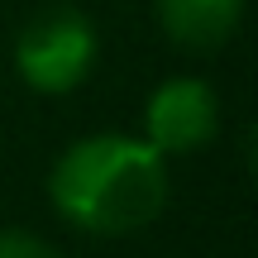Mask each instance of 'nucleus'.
Wrapping results in <instances>:
<instances>
[{
    "label": "nucleus",
    "mask_w": 258,
    "mask_h": 258,
    "mask_svg": "<svg viewBox=\"0 0 258 258\" xmlns=\"http://www.w3.org/2000/svg\"><path fill=\"white\" fill-rule=\"evenodd\" d=\"M0 258H67L57 244H48L43 234L29 230H0Z\"/></svg>",
    "instance_id": "nucleus-5"
},
{
    "label": "nucleus",
    "mask_w": 258,
    "mask_h": 258,
    "mask_svg": "<svg viewBox=\"0 0 258 258\" xmlns=\"http://www.w3.org/2000/svg\"><path fill=\"white\" fill-rule=\"evenodd\" d=\"M220 134V96L206 77H167L144 101V144L163 158H191Z\"/></svg>",
    "instance_id": "nucleus-3"
},
{
    "label": "nucleus",
    "mask_w": 258,
    "mask_h": 258,
    "mask_svg": "<svg viewBox=\"0 0 258 258\" xmlns=\"http://www.w3.org/2000/svg\"><path fill=\"white\" fill-rule=\"evenodd\" d=\"M167 158L139 134H86L67 144L48 167V201L57 220L91 239L139 234L167 211Z\"/></svg>",
    "instance_id": "nucleus-1"
},
{
    "label": "nucleus",
    "mask_w": 258,
    "mask_h": 258,
    "mask_svg": "<svg viewBox=\"0 0 258 258\" xmlns=\"http://www.w3.org/2000/svg\"><path fill=\"white\" fill-rule=\"evenodd\" d=\"M101 34L77 5H48L15 38V77L38 96H67L96 72Z\"/></svg>",
    "instance_id": "nucleus-2"
},
{
    "label": "nucleus",
    "mask_w": 258,
    "mask_h": 258,
    "mask_svg": "<svg viewBox=\"0 0 258 258\" xmlns=\"http://www.w3.org/2000/svg\"><path fill=\"white\" fill-rule=\"evenodd\" d=\"M158 29L182 53H215L244 24V0H153Z\"/></svg>",
    "instance_id": "nucleus-4"
}]
</instances>
